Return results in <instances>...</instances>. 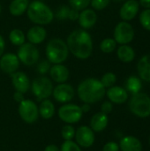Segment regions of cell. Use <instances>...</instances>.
Instances as JSON below:
<instances>
[{
  "instance_id": "ee69618b",
  "label": "cell",
  "mask_w": 150,
  "mask_h": 151,
  "mask_svg": "<svg viewBox=\"0 0 150 151\" xmlns=\"http://www.w3.org/2000/svg\"><path fill=\"white\" fill-rule=\"evenodd\" d=\"M113 1H115V2H123L125 0H113Z\"/></svg>"
},
{
  "instance_id": "9a60e30c",
  "label": "cell",
  "mask_w": 150,
  "mask_h": 151,
  "mask_svg": "<svg viewBox=\"0 0 150 151\" xmlns=\"http://www.w3.org/2000/svg\"><path fill=\"white\" fill-rule=\"evenodd\" d=\"M11 83L16 91L25 94L30 87L29 79L23 72H15L11 74Z\"/></svg>"
},
{
  "instance_id": "e0dca14e",
  "label": "cell",
  "mask_w": 150,
  "mask_h": 151,
  "mask_svg": "<svg viewBox=\"0 0 150 151\" xmlns=\"http://www.w3.org/2000/svg\"><path fill=\"white\" fill-rule=\"evenodd\" d=\"M107 96L111 103L122 104L128 99V93L126 89L118 86H112L106 91Z\"/></svg>"
},
{
  "instance_id": "bcb514c9",
  "label": "cell",
  "mask_w": 150,
  "mask_h": 151,
  "mask_svg": "<svg viewBox=\"0 0 150 151\" xmlns=\"http://www.w3.org/2000/svg\"><path fill=\"white\" fill-rule=\"evenodd\" d=\"M38 1H42V0H38Z\"/></svg>"
},
{
  "instance_id": "7402d4cb",
  "label": "cell",
  "mask_w": 150,
  "mask_h": 151,
  "mask_svg": "<svg viewBox=\"0 0 150 151\" xmlns=\"http://www.w3.org/2000/svg\"><path fill=\"white\" fill-rule=\"evenodd\" d=\"M79 11L72 9V7L68 5H61L56 12V17L57 19L60 20H65V19H70L72 21H76L79 19Z\"/></svg>"
},
{
  "instance_id": "8fae6325",
  "label": "cell",
  "mask_w": 150,
  "mask_h": 151,
  "mask_svg": "<svg viewBox=\"0 0 150 151\" xmlns=\"http://www.w3.org/2000/svg\"><path fill=\"white\" fill-rule=\"evenodd\" d=\"M74 138L76 140V143L82 148H89L95 142L94 131L87 126L80 127L77 131H75Z\"/></svg>"
},
{
  "instance_id": "b9f144b4",
  "label": "cell",
  "mask_w": 150,
  "mask_h": 151,
  "mask_svg": "<svg viewBox=\"0 0 150 151\" xmlns=\"http://www.w3.org/2000/svg\"><path fill=\"white\" fill-rule=\"evenodd\" d=\"M44 151H60V150L57 148V146L54 145V144H50V145H48Z\"/></svg>"
},
{
  "instance_id": "74e56055",
  "label": "cell",
  "mask_w": 150,
  "mask_h": 151,
  "mask_svg": "<svg viewBox=\"0 0 150 151\" xmlns=\"http://www.w3.org/2000/svg\"><path fill=\"white\" fill-rule=\"evenodd\" d=\"M112 109H113V105H112V103L111 102H109V101H106L104 102L102 106H101V110H102V112L105 113V114H109L112 111Z\"/></svg>"
},
{
  "instance_id": "cb8c5ba5",
  "label": "cell",
  "mask_w": 150,
  "mask_h": 151,
  "mask_svg": "<svg viewBox=\"0 0 150 151\" xmlns=\"http://www.w3.org/2000/svg\"><path fill=\"white\" fill-rule=\"evenodd\" d=\"M29 5V0H12L9 5V12L12 16H21L27 12Z\"/></svg>"
},
{
  "instance_id": "d6986e66",
  "label": "cell",
  "mask_w": 150,
  "mask_h": 151,
  "mask_svg": "<svg viewBox=\"0 0 150 151\" xmlns=\"http://www.w3.org/2000/svg\"><path fill=\"white\" fill-rule=\"evenodd\" d=\"M47 36L46 29L42 26H34L31 27L27 34V38L28 42L32 44H40L42 43Z\"/></svg>"
},
{
  "instance_id": "4dcf8cb0",
  "label": "cell",
  "mask_w": 150,
  "mask_h": 151,
  "mask_svg": "<svg viewBox=\"0 0 150 151\" xmlns=\"http://www.w3.org/2000/svg\"><path fill=\"white\" fill-rule=\"evenodd\" d=\"M61 136L65 141H72L75 136V129L71 125H65L61 130Z\"/></svg>"
},
{
  "instance_id": "f546056e",
  "label": "cell",
  "mask_w": 150,
  "mask_h": 151,
  "mask_svg": "<svg viewBox=\"0 0 150 151\" xmlns=\"http://www.w3.org/2000/svg\"><path fill=\"white\" fill-rule=\"evenodd\" d=\"M102 84L103 85V87L106 88H111L112 86H114V84L117 81V76L115 73H106L105 74H103V76L102 77L101 81Z\"/></svg>"
},
{
  "instance_id": "2e32d148",
  "label": "cell",
  "mask_w": 150,
  "mask_h": 151,
  "mask_svg": "<svg viewBox=\"0 0 150 151\" xmlns=\"http://www.w3.org/2000/svg\"><path fill=\"white\" fill-rule=\"evenodd\" d=\"M79 24L82 29H89L93 27L97 21V15L93 9H84L79 15Z\"/></svg>"
},
{
  "instance_id": "277c9868",
  "label": "cell",
  "mask_w": 150,
  "mask_h": 151,
  "mask_svg": "<svg viewBox=\"0 0 150 151\" xmlns=\"http://www.w3.org/2000/svg\"><path fill=\"white\" fill-rule=\"evenodd\" d=\"M47 60L51 64H62L65 62L69 55V50L66 42L60 38H53L50 40L46 45L45 50Z\"/></svg>"
},
{
  "instance_id": "ac0fdd59",
  "label": "cell",
  "mask_w": 150,
  "mask_h": 151,
  "mask_svg": "<svg viewBox=\"0 0 150 151\" xmlns=\"http://www.w3.org/2000/svg\"><path fill=\"white\" fill-rule=\"evenodd\" d=\"M50 78L57 83H65L70 76V72L66 66L61 64L54 65L50 69Z\"/></svg>"
},
{
  "instance_id": "9c48e42d",
  "label": "cell",
  "mask_w": 150,
  "mask_h": 151,
  "mask_svg": "<svg viewBox=\"0 0 150 151\" xmlns=\"http://www.w3.org/2000/svg\"><path fill=\"white\" fill-rule=\"evenodd\" d=\"M83 112L80 106L73 104H66L58 110L59 119L67 124H74L79 122L82 118Z\"/></svg>"
},
{
  "instance_id": "ba28073f",
  "label": "cell",
  "mask_w": 150,
  "mask_h": 151,
  "mask_svg": "<svg viewBox=\"0 0 150 151\" xmlns=\"http://www.w3.org/2000/svg\"><path fill=\"white\" fill-rule=\"evenodd\" d=\"M18 111L20 119L27 124H33L38 119L39 110L36 104L32 100L24 99L19 103Z\"/></svg>"
},
{
  "instance_id": "60d3db41",
  "label": "cell",
  "mask_w": 150,
  "mask_h": 151,
  "mask_svg": "<svg viewBox=\"0 0 150 151\" xmlns=\"http://www.w3.org/2000/svg\"><path fill=\"white\" fill-rule=\"evenodd\" d=\"M139 4L145 9H150V0H140Z\"/></svg>"
},
{
  "instance_id": "8992f818",
  "label": "cell",
  "mask_w": 150,
  "mask_h": 151,
  "mask_svg": "<svg viewBox=\"0 0 150 151\" xmlns=\"http://www.w3.org/2000/svg\"><path fill=\"white\" fill-rule=\"evenodd\" d=\"M53 88L51 81L45 76H41L34 79L31 85L32 92L39 101L48 99L52 95Z\"/></svg>"
},
{
  "instance_id": "83f0119b",
  "label": "cell",
  "mask_w": 150,
  "mask_h": 151,
  "mask_svg": "<svg viewBox=\"0 0 150 151\" xmlns=\"http://www.w3.org/2000/svg\"><path fill=\"white\" fill-rule=\"evenodd\" d=\"M9 40L13 45L20 46L25 42L26 36L22 30H20L19 28H14L9 34Z\"/></svg>"
},
{
  "instance_id": "7c38bea8",
  "label": "cell",
  "mask_w": 150,
  "mask_h": 151,
  "mask_svg": "<svg viewBox=\"0 0 150 151\" xmlns=\"http://www.w3.org/2000/svg\"><path fill=\"white\" fill-rule=\"evenodd\" d=\"M73 88L67 83H59L57 87L53 88L52 95L54 99L61 104L68 103L74 97Z\"/></svg>"
},
{
  "instance_id": "ffe728a7",
  "label": "cell",
  "mask_w": 150,
  "mask_h": 151,
  "mask_svg": "<svg viewBox=\"0 0 150 151\" xmlns=\"http://www.w3.org/2000/svg\"><path fill=\"white\" fill-rule=\"evenodd\" d=\"M119 149L122 151H141L142 144L138 138L128 135L121 139Z\"/></svg>"
},
{
  "instance_id": "603a6c76",
  "label": "cell",
  "mask_w": 150,
  "mask_h": 151,
  "mask_svg": "<svg viewBox=\"0 0 150 151\" xmlns=\"http://www.w3.org/2000/svg\"><path fill=\"white\" fill-rule=\"evenodd\" d=\"M138 73L141 80L150 82V55H145L139 60Z\"/></svg>"
},
{
  "instance_id": "1f68e13d",
  "label": "cell",
  "mask_w": 150,
  "mask_h": 151,
  "mask_svg": "<svg viewBox=\"0 0 150 151\" xmlns=\"http://www.w3.org/2000/svg\"><path fill=\"white\" fill-rule=\"evenodd\" d=\"M68 1H69V6L77 11H82L84 9H87V7L90 4L91 2V0H68Z\"/></svg>"
},
{
  "instance_id": "d6a6232c",
  "label": "cell",
  "mask_w": 150,
  "mask_h": 151,
  "mask_svg": "<svg viewBox=\"0 0 150 151\" xmlns=\"http://www.w3.org/2000/svg\"><path fill=\"white\" fill-rule=\"evenodd\" d=\"M140 21L141 26L150 31V9H145L140 15Z\"/></svg>"
},
{
  "instance_id": "836d02e7",
  "label": "cell",
  "mask_w": 150,
  "mask_h": 151,
  "mask_svg": "<svg viewBox=\"0 0 150 151\" xmlns=\"http://www.w3.org/2000/svg\"><path fill=\"white\" fill-rule=\"evenodd\" d=\"M60 151H81V150L80 147L72 140V141H65L62 143Z\"/></svg>"
},
{
  "instance_id": "4fadbf2b",
  "label": "cell",
  "mask_w": 150,
  "mask_h": 151,
  "mask_svg": "<svg viewBox=\"0 0 150 151\" xmlns=\"http://www.w3.org/2000/svg\"><path fill=\"white\" fill-rule=\"evenodd\" d=\"M19 63L20 61L17 55L6 53L0 58V69L7 74H12L19 69Z\"/></svg>"
},
{
  "instance_id": "ab89813d",
  "label": "cell",
  "mask_w": 150,
  "mask_h": 151,
  "mask_svg": "<svg viewBox=\"0 0 150 151\" xmlns=\"http://www.w3.org/2000/svg\"><path fill=\"white\" fill-rule=\"evenodd\" d=\"M4 48H5V42L4 37L0 35V58L3 56L4 51Z\"/></svg>"
},
{
  "instance_id": "7dc6e473",
  "label": "cell",
  "mask_w": 150,
  "mask_h": 151,
  "mask_svg": "<svg viewBox=\"0 0 150 151\" xmlns=\"http://www.w3.org/2000/svg\"><path fill=\"white\" fill-rule=\"evenodd\" d=\"M149 143H150V138H149Z\"/></svg>"
},
{
  "instance_id": "5b68a950",
  "label": "cell",
  "mask_w": 150,
  "mask_h": 151,
  "mask_svg": "<svg viewBox=\"0 0 150 151\" xmlns=\"http://www.w3.org/2000/svg\"><path fill=\"white\" fill-rule=\"evenodd\" d=\"M129 109L133 114L139 118H148L150 116V97L145 93L133 95L129 101Z\"/></svg>"
},
{
  "instance_id": "44dd1931",
  "label": "cell",
  "mask_w": 150,
  "mask_h": 151,
  "mask_svg": "<svg viewBox=\"0 0 150 151\" xmlns=\"http://www.w3.org/2000/svg\"><path fill=\"white\" fill-rule=\"evenodd\" d=\"M108 123H109V119L107 114L102 111L97 112L92 117L90 120V128L95 133L103 132L107 127Z\"/></svg>"
},
{
  "instance_id": "8d00e7d4",
  "label": "cell",
  "mask_w": 150,
  "mask_h": 151,
  "mask_svg": "<svg viewBox=\"0 0 150 151\" xmlns=\"http://www.w3.org/2000/svg\"><path fill=\"white\" fill-rule=\"evenodd\" d=\"M103 151H119V145L117 142H109L103 146Z\"/></svg>"
},
{
  "instance_id": "6da1fadb",
  "label": "cell",
  "mask_w": 150,
  "mask_h": 151,
  "mask_svg": "<svg viewBox=\"0 0 150 151\" xmlns=\"http://www.w3.org/2000/svg\"><path fill=\"white\" fill-rule=\"evenodd\" d=\"M66 44L69 52L79 59H87L93 52L92 37L85 29L73 30L68 35Z\"/></svg>"
},
{
  "instance_id": "d590c367",
  "label": "cell",
  "mask_w": 150,
  "mask_h": 151,
  "mask_svg": "<svg viewBox=\"0 0 150 151\" xmlns=\"http://www.w3.org/2000/svg\"><path fill=\"white\" fill-rule=\"evenodd\" d=\"M109 3H110V0H91L90 4L93 7V9L101 11L106 8Z\"/></svg>"
},
{
  "instance_id": "484cf974",
  "label": "cell",
  "mask_w": 150,
  "mask_h": 151,
  "mask_svg": "<svg viewBox=\"0 0 150 151\" xmlns=\"http://www.w3.org/2000/svg\"><path fill=\"white\" fill-rule=\"evenodd\" d=\"M38 110L40 116L44 119H50L55 114V105L49 99L42 100Z\"/></svg>"
},
{
  "instance_id": "f6af8a7d",
  "label": "cell",
  "mask_w": 150,
  "mask_h": 151,
  "mask_svg": "<svg viewBox=\"0 0 150 151\" xmlns=\"http://www.w3.org/2000/svg\"><path fill=\"white\" fill-rule=\"evenodd\" d=\"M0 13H1V4H0Z\"/></svg>"
},
{
  "instance_id": "d4e9b609",
  "label": "cell",
  "mask_w": 150,
  "mask_h": 151,
  "mask_svg": "<svg viewBox=\"0 0 150 151\" xmlns=\"http://www.w3.org/2000/svg\"><path fill=\"white\" fill-rule=\"evenodd\" d=\"M117 55H118V58H119V60H121L124 63H130L135 58V52H134L133 49L127 44L121 45L118 49Z\"/></svg>"
},
{
  "instance_id": "5bb4252c",
  "label": "cell",
  "mask_w": 150,
  "mask_h": 151,
  "mask_svg": "<svg viewBox=\"0 0 150 151\" xmlns=\"http://www.w3.org/2000/svg\"><path fill=\"white\" fill-rule=\"evenodd\" d=\"M140 4L137 0H127L122 5L119 14L124 21H129L135 18L139 12Z\"/></svg>"
},
{
  "instance_id": "3957f363",
  "label": "cell",
  "mask_w": 150,
  "mask_h": 151,
  "mask_svg": "<svg viewBox=\"0 0 150 151\" xmlns=\"http://www.w3.org/2000/svg\"><path fill=\"white\" fill-rule=\"evenodd\" d=\"M28 19L34 24L42 26L48 25L52 22L54 13L52 10L42 1H33L29 3L27 10Z\"/></svg>"
},
{
  "instance_id": "f1b7e54d",
  "label": "cell",
  "mask_w": 150,
  "mask_h": 151,
  "mask_svg": "<svg viewBox=\"0 0 150 151\" xmlns=\"http://www.w3.org/2000/svg\"><path fill=\"white\" fill-rule=\"evenodd\" d=\"M117 47V42L112 38H106L102 41L100 44V50L104 53H111Z\"/></svg>"
},
{
  "instance_id": "4316f807",
  "label": "cell",
  "mask_w": 150,
  "mask_h": 151,
  "mask_svg": "<svg viewBox=\"0 0 150 151\" xmlns=\"http://www.w3.org/2000/svg\"><path fill=\"white\" fill-rule=\"evenodd\" d=\"M126 91L134 95V94H137L141 91L142 84H141V80L138 77L130 76L126 81Z\"/></svg>"
},
{
  "instance_id": "7bdbcfd3",
  "label": "cell",
  "mask_w": 150,
  "mask_h": 151,
  "mask_svg": "<svg viewBox=\"0 0 150 151\" xmlns=\"http://www.w3.org/2000/svg\"><path fill=\"white\" fill-rule=\"evenodd\" d=\"M80 108H81V111H82L83 113L84 112H88L90 111V105H89V104H84L82 106H80Z\"/></svg>"
},
{
  "instance_id": "7a4b0ae2",
  "label": "cell",
  "mask_w": 150,
  "mask_h": 151,
  "mask_svg": "<svg viewBox=\"0 0 150 151\" xmlns=\"http://www.w3.org/2000/svg\"><path fill=\"white\" fill-rule=\"evenodd\" d=\"M77 93L84 104H91L101 101L106 94V89L99 80L88 78L79 84Z\"/></svg>"
},
{
  "instance_id": "52a82bcc",
  "label": "cell",
  "mask_w": 150,
  "mask_h": 151,
  "mask_svg": "<svg viewBox=\"0 0 150 151\" xmlns=\"http://www.w3.org/2000/svg\"><path fill=\"white\" fill-rule=\"evenodd\" d=\"M17 57L23 65L27 66H31L37 63L40 57V52L38 49L34 46V44H32L30 42H24L22 45L19 46Z\"/></svg>"
},
{
  "instance_id": "30bf717a",
  "label": "cell",
  "mask_w": 150,
  "mask_h": 151,
  "mask_svg": "<svg viewBox=\"0 0 150 151\" xmlns=\"http://www.w3.org/2000/svg\"><path fill=\"white\" fill-rule=\"evenodd\" d=\"M134 37V30L133 26L127 21L118 23L114 30V40L117 43L124 45L128 44Z\"/></svg>"
},
{
  "instance_id": "e575fe53",
  "label": "cell",
  "mask_w": 150,
  "mask_h": 151,
  "mask_svg": "<svg viewBox=\"0 0 150 151\" xmlns=\"http://www.w3.org/2000/svg\"><path fill=\"white\" fill-rule=\"evenodd\" d=\"M50 62L49 60H42L37 65L36 69L40 74H46L47 73L50 72Z\"/></svg>"
},
{
  "instance_id": "f35d334b",
  "label": "cell",
  "mask_w": 150,
  "mask_h": 151,
  "mask_svg": "<svg viewBox=\"0 0 150 151\" xmlns=\"http://www.w3.org/2000/svg\"><path fill=\"white\" fill-rule=\"evenodd\" d=\"M13 99H14L16 102H18V103L19 104L20 102H22V101L24 100L23 94H22V93H20V92H18V91H16V92L13 94Z\"/></svg>"
}]
</instances>
